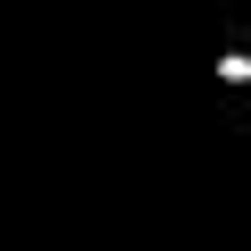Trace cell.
Instances as JSON below:
<instances>
[{
  "label": "cell",
  "mask_w": 251,
  "mask_h": 251,
  "mask_svg": "<svg viewBox=\"0 0 251 251\" xmlns=\"http://www.w3.org/2000/svg\"><path fill=\"white\" fill-rule=\"evenodd\" d=\"M218 75H226V84H251V50H226V59H218Z\"/></svg>",
  "instance_id": "1"
}]
</instances>
